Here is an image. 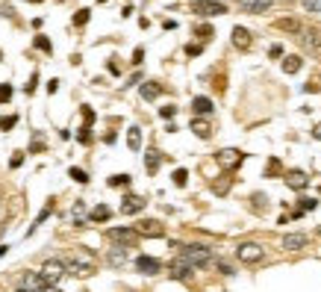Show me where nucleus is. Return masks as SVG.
<instances>
[{
  "instance_id": "nucleus-1",
  "label": "nucleus",
  "mask_w": 321,
  "mask_h": 292,
  "mask_svg": "<svg viewBox=\"0 0 321 292\" xmlns=\"http://www.w3.org/2000/svg\"><path fill=\"white\" fill-rule=\"evenodd\" d=\"M180 257L186 260L192 269H203V266H209L212 260H215V254H212V248L209 245H183V251H180Z\"/></svg>"
},
{
  "instance_id": "nucleus-2",
  "label": "nucleus",
  "mask_w": 321,
  "mask_h": 292,
  "mask_svg": "<svg viewBox=\"0 0 321 292\" xmlns=\"http://www.w3.org/2000/svg\"><path fill=\"white\" fill-rule=\"evenodd\" d=\"M65 266H68V272L77 275V278H89V275H95V260L89 257L86 251H74V257L68 260Z\"/></svg>"
},
{
  "instance_id": "nucleus-3",
  "label": "nucleus",
  "mask_w": 321,
  "mask_h": 292,
  "mask_svg": "<svg viewBox=\"0 0 321 292\" xmlns=\"http://www.w3.org/2000/svg\"><path fill=\"white\" fill-rule=\"evenodd\" d=\"M192 9L197 18H215V15H224L227 6L221 3V0H192Z\"/></svg>"
},
{
  "instance_id": "nucleus-4",
  "label": "nucleus",
  "mask_w": 321,
  "mask_h": 292,
  "mask_svg": "<svg viewBox=\"0 0 321 292\" xmlns=\"http://www.w3.org/2000/svg\"><path fill=\"white\" fill-rule=\"evenodd\" d=\"M262 257H265V248H262L259 242H242V245L236 248V260L245 263V266H254V263H259Z\"/></svg>"
},
{
  "instance_id": "nucleus-5",
  "label": "nucleus",
  "mask_w": 321,
  "mask_h": 292,
  "mask_svg": "<svg viewBox=\"0 0 321 292\" xmlns=\"http://www.w3.org/2000/svg\"><path fill=\"white\" fill-rule=\"evenodd\" d=\"M106 236H109V242H115L118 248H133V245H136V239H139L136 227H109V230H106Z\"/></svg>"
},
{
  "instance_id": "nucleus-6",
  "label": "nucleus",
  "mask_w": 321,
  "mask_h": 292,
  "mask_svg": "<svg viewBox=\"0 0 321 292\" xmlns=\"http://www.w3.org/2000/svg\"><path fill=\"white\" fill-rule=\"evenodd\" d=\"M65 272H68V266H65L62 260H47V263L41 266V278L47 281V287H56V284L62 281Z\"/></svg>"
},
{
  "instance_id": "nucleus-7",
  "label": "nucleus",
  "mask_w": 321,
  "mask_h": 292,
  "mask_svg": "<svg viewBox=\"0 0 321 292\" xmlns=\"http://www.w3.org/2000/svg\"><path fill=\"white\" fill-rule=\"evenodd\" d=\"M215 162H218L224 171H233V168H239V165L245 162V154H242L239 148H224V151L215 154Z\"/></svg>"
},
{
  "instance_id": "nucleus-8",
  "label": "nucleus",
  "mask_w": 321,
  "mask_h": 292,
  "mask_svg": "<svg viewBox=\"0 0 321 292\" xmlns=\"http://www.w3.org/2000/svg\"><path fill=\"white\" fill-rule=\"evenodd\" d=\"M298 38H301V44H304L307 53H319L321 50V30L319 27H304V32Z\"/></svg>"
},
{
  "instance_id": "nucleus-9",
  "label": "nucleus",
  "mask_w": 321,
  "mask_h": 292,
  "mask_svg": "<svg viewBox=\"0 0 321 292\" xmlns=\"http://www.w3.org/2000/svg\"><path fill=\"white\" fill-rule=\"evenodd\" d=\"M136 233H139V236H148V239H160V236H165V227H162V222H157V219H142V222L136 225Z\"/></svg>"
},
{
  "instance_id": "nucleus-10",
  "label": "nucleus",
  "mask_w": 321,
  "mask_h": 292,
  "mask_svg": "<svg viewBox=\"0 0 321 292\" xmlns=\"http://www.w3.org/2000/svg\"><path fill=\"white\" fill-rule=\"evenodd\" d=\"M283 180H286V186L295 189V192H304V189L310 186V174H307V171H301V168L286 171V174H283Z\"/></svg>"
},
{
  "instance_id": "nucleus-11",
  "label": "nucleus",
  "mask_w": 321,
  "mask_h": 292,
  "mask_svg": "<svg viewBox=\"0 0 321 292\" xmlns=\"http://www.w3.org/2000/svg\"><path fill=\"white\" fill-rule=\"evenodd\" d=\"M168 275L174 278V281H192V275H194V269L186 263L183 257H177V260H171V266H168Z\"/></svg>"
},
{
  "instance_id": "nucleus-12",
  "label": "nucleus",
  "mask_w": 321,
  "mask_h": 292,
  "mask_svg": "<svg viewBox=\"0 0 321 292\" xmlns=\"http://www.w3.org/2000/svg\"><path fill=\"white\" fill-rule=\"evenodd\" d=\"M145 198L142 195H124V201H121V216H136V213H142L145 210Z\"/></svg>"
},
{
  "instance_id": "nucleus-13",
  "label": "nucleus",
  "mask_w": 321,
  "mask_h": 292,
  "mask_svg": "<svg viewBox=\"0 0 321 292\" xmlns=\"http://www.w3.org/2000/svg\"><path fill=\"white\" fill-rule=\"evenodd\" d=\"M136 269H139L142 275H148V278H151V275H160V272H162V263L157 257L142 254V257H136Z\"/></svg>"
},
{
  "instance_id": "nucleus-14",
  "label": "nucleus",
  "mask_w": 321,
  "mask_h": 292,
  "mask_svg": "<svg viewBox=\"0 0 321 292\" xmlns=\"http://www.w3.org/2000/svg\"><path fill=\"white\" fill-rule=\"evenodd\" d=\"M47 287V281L41 278V272H27L24 278H21V290H30V292H44Z\"/></svg>"
},
{
  "instance_id": "nucleus-15",
  "label": "nucleus",
  "mask_w": 321,
  "mask_h": 292,
  "mask_svg": "<svg viewBox=\"0 0 321 292\" xmlns=\"http://www.w3.org/2000/svg\"><path fill=\"white\" fill-rule=\"evenodd\" d=\"M271 3L274 0H239V9L242 12H251V15H262V12L271 9Z\"/></svg>"
},
{
  "instance_id": "nucleus-16",
  "label": "nucleus",
  "mask_w": 321,
  "mask_h": 292,
  "mask_svg": "<svg viewBox=\"0 0 321 292\" xmlns=\"http://www.w3.org/2000/svg\"><path fill=\"white\" fill-rule=\"evenodd\" d=\"M251 44H254L251 30H245V27H233V47H236V50H248Z\"/></svg>"
},
{
  "instance_id": "nucleus-17",
  "label": "nucleus",
  "mask_w": 321,
  "mask_h": 292,
  "mask_svg": "<svg viewBox=\"0 0 321 292\" xmlns=\"http://www.w3.org/2000/svg\"><path fill=\"white\" fill-rule=\"evenodd\" d=\"M283 248H286V251H301V248H307V236H304V233H286V236H283Z\"/></svg>"
},
{
  "instance_id": "nucleus-18",
  "label": "nucleus",
  "mask_w": 321,
  "mask_h": 292,
  "mask_svg": "<svg viewBox=\"0 0 321 292\" xmlns=\"http://www.w3.org/2000/svg\"><path fill=\"white\" fill-rule=\"evenodd\" d=\"M189 130H192L197 139H212V127H209V121H203V118H192V124H189Z\"/></svg>"
},
{
  "instance_id": "nucleus-19",
  "label": "nucleus",
  "mask_w": 321,
  "mask_h": 292,
  "mask_svg": "<svg viewBox=\"0 0 321 292\" xmlns=\"http://www.w3.org/2000/svg\"><path fill=\"white\" fill-rule=\"evenodd\" d=\"M215 106H212V100L209 97H203V95H197V97H192V112L194 115H209Z\"/></svg>"
},
{
  "instance_id": "nucleus-20",
  "label": "nucleus",
  "mask_w": 321,
  "mask_h": 292,
  "mask_svg": "<svg viewBox=\"0 0 321 292\" xmlns=\"http://www.w3.org/2000/svg\"><path fill=\"white\" fill-rule=\"evenodd\" d=\"M106 263L112 266V269H121L124 263H127V248H109V254H106Z\"/></svg>"
},
{
  "instance_id": "nucleus-21",
  "label": "nucleus",
  "mask_w": 321,
  "mask_h": 292,
  "mask_svg": "<svg viewBox=\"0 0 321 292\" xmlns=\"http://www.w3.org/2000/svg\"><path fill=\"white\" fill-rule=\"evenodd\" d=\"M274 27H277V30H283V32H298V35L304 32V27H301V21H298V18H277V21H274Z\"/></svg>"
},
{
  "instance_id": "nucleus-22",
  "label": "nucleus",
  "mask_w": 321,
  "mask_h": 292,
  "mask_svg": "<svg viewBox=\"0 0 321 292\" xmlns=\"http://www.w3.org/2000/svg\"><path fill=\"white\" fill-rule=\"evenodd\" d=\"M71 219H74V225L77 227L89 225V219H86V204H83V201H74V207H71Z\"/></svg>"
},
{
  "instance_id": "nucleus-23",
  "label": "nucleus",
  "mask_w": 321,
  "mask_h": 292,
  "mask_svg": "<svg viewBox=\"0 0 321 292\" xmlns=\"http://www.w3.org/2000/svg\"><path fill=\"white\" fill-rule=\"evenodd\" d=\"M160 162H162L160 151H148V154H145V168H148V174H157V171H160Z\"/></svg>"
},
{
  "instance_id": "nucleus-24",
  "label": "nucleus",
  "mask_w": 321,
  "mask_h": 292,
  "mask_svg": "<svg viewBox=\"0 0 321 292\" xmlns=\"http://www.w3.org/2000/svg\"><path fill=\"white\" fill-rule=\"evenodd\" d=\"M53 210H56V204H53V198H50V201L44 204V210L38 213V219H35V225H32L30 230H27V233H35V227H38V225H44V222H47V219L53 216Z\"/></svg>"
},
{
  "instance_id": "nucleus-25",
  "label": "nucleus",
  "mask_w": 321,
  "mask_h": 292,
  "mask_svg": "<svg viewBox=\"0 0 321 292\" xmlns=\"http://www.w3.org/2000/svg\"><path fill=\"white\" fill-rule=\"evenodd\" d=\"M109 219H112V210L106 204H97L95 210L89 213V222H109Z\"/></svg>"
},
{
  "instance_id": "nucleus-26",
  "label": "nucleus",
  "mask_w": 321,
  "mask_h": 292,
  "mask_svg": "<svg viewBox=\"0 0 321 292\" xmlns=\"http://www.w3.org/2000/svg\"><path fill=\"white\" fill-rule=\"evenodd\" d=\"M139 92H142L145 100H157V97L162 95V86H160V83H142V89H139Z\"/></svg>"
},
{
  "instance_id": "nucleus-27",
  "label": "nucleus",
  "mask_w": 321,
  "mask_h": 292,
  "mask_svg": "<svg viewBox=\"0 0 321 292\" xmlns=\"http://www.w3.org/2000/svg\"><path fill=\"white\" fill-rule=\"evenodd\" d=\"M127 148L130 151H142V127L127 130Z\"/></svg>"
},
{
  "instance_id": "nucleus-28",
  "label": "nucleus",
  "mask_w": 321,
  "mask_h": 292,
  "mask_svg": "<svg viewBox=\"0 0 321 292\" xmlns=\"http://www.w3.org/2000/svg\"><path fill=\"white\" fill-rule=\"evenodd\" d=\"M301 68H304V59H301V56H286V59H283V71H286V74H298Z\"/></svg>"
},
{
  "instance_id": "nucleus-29",
  "label": "nucleus",
  "mask_w": 321,
  "mask_h": 292,
  "mask_svg": "<svg viewBox=\"0 0 321 292\" xmlns=\"http://www.w3.org/2000/svg\"><path fill=\"white\" fill-rule=\"evenodd\" d=\"M265 207H268V198H265V195H251V210H254V213H265Z\"/></svg>"
},
{
  "instance_id": "nucleus-30",
  "label": "nucleus",
  "mask_w": 321,
  "mask_h": 292,
  "mask_svg": "<svg viewBox=\"0 0 321 292\" xmlns=\"http://www.w3.org/2000/svg\"><path fill=\"white\" fill-rule=\"evenodd\" d=\"M32 44H35L38 50H44V53H53V44H50V38H47V35H35V38H32Z\"/></svg>"
},
{
  "instance_id": "nucleus-31",
  "label": "nucleus",
  "mask_w": 321,
  "mask_h": 292,
  "mask_svg": "<svg viewBox=\"0 0 321 292\" xmlns=\"http://www.w3.org/2000/svg\"><path fill=\"white\" fill-rule=\"evenodd\" d=\"M68 177H71V180H77V183H83V186L89 183V174H86L83 168H74V165L68 168Z\"/></svg>"
},
{
  "instance_id": "nucleus-32",
  "label": "nucleus",
  "mask_w": 321,
  "mask_h": 292,
  "mask_svg": "<svg viewBox=\"0 0 321 292\" xmlns=\"http://www.w3.org/2000/svg\"><path fill=\"white\" fill-rule=\"evenodd\" d=\"M316 207H319L316 198H307V195H304V198L298 201V210H301V213H310V210H316Z\"/></svg>"
},
{
  "instance_id": "nucleus-33",
  "label": "nucleus",
  "mask_w": 321,
  "mask_h": 292,
  "mask_svg": "<svg viewBox=\"0 0 321 292\" xmlns=\"http://www.w3.org/2000/svg\"><path fill=\"white\" fill-rule=\"evenodd\" d=\"M109 186L118 189V186H130V174H112L109 177Z\"/></svg>"
},
{
  "instance_id": "nucleus-34",
  "label": "nucleus",
  "mask_w": 321,
  "mask_h": 292,
  "mask_svg": "<svg viewBox=\"0 0 321 292\" xmlns=\"http://www.w3.org/2000/svg\"><path fill=\"white\" fill-rule=\"evenodd\" d=\"M203 53V41H189L186 44V56H200Z\"/></svg>"
},
{
  "instance_id": "nucleus-35",
  "label": "nucleus",
  "mask_w": 321,
  "mask_h": 292,
  "mask_svg": "<svg viewBox=\"0 0 321 292\" xmlns=\"http://www.w3.org/2000/svg\"><path fill=\"white\" fill-rule=\"evenodd\" d=\"M197 35H200V41H209V38H212V35H215V30H212V27H209V24H200V27H197Z\"/></svg>"
},
{
  "instance_id": "nucleus-36",
  "label": "nucleus",
  "mask_w": 321,
  "mask_h": 292,
  "mask_svg": "<svg viewBox=\"0 0 321 292\" xmlns=\"http://www.w3.org/2000/svg\"><path fill=\"white\" fill-rule=\"evenodd\" d=\"M18 124V115H0V130H12Z\"/></svg>"
},
{
  "instance_id": "nucleus-37",
  "label": "nucleus",
  "mask_w": 321,
  "mask_h": 292,
  "mask_svg": "<svg viewBox=\"0 0 321 292\" xmlns=\"http://www.w3.org/2000/svg\"><path fill=\"white\" fill-rule=\"evenodd\" d=\"M86 24H89V9H80L74 15V27H86Z\"/></svg>"
},
{
  "instance_id": "nucleus-38",
  "label": "nucleus",
  "mask_w": 321,
  "mask_h": 292,
  "mask_svg": "<svg viewBox=\"0 0 321 292\" xmlns=\"http://www.w3.org/2000/svg\"><path fill=\"white\" fill-rule=\"evenodd\" d=\"M186 180H189V171L186 168H177L174 171V186H186Z\"/></svg>"
},
{
  "instance_id": "nucleus-39",
  "label": "nucleus",
  "mask_w": 321,
  "mask_h": 292,
  "mask_svg": "<svg viewBox=\"0 0 321 292\" xmlns=\"http://www.w3.org/2000/svg\"><path fill=\"white\" fill-rule=\"evenodd\" d=\"M304 12H321V0H301Z\"/></svg>"
},
{
  "instance_id": "nucleus-40",
  "label": "nucleus",
  "mask_w": 321,
  "mask_h": 292,
  "mask_svg": "<svg viewBox=\"0 0 321 292\" xmlns=\"http://www.w3.org/2000/svg\"><path fill=\"white\" fill-rule=\"evenodd\" d=\"M95 124V112H92V106H83V127H92Z\"/></svg>"
},
{
  "instance_id": "nucleus-41",
  "label": "nucleus",
  "mask_w": 321,
  "mask_h": 292,
  "mask_svg": "<svg viewBox=\"0 0 321 292\" xmlns=\"http://www.w3.org/2000/svg\"><path fill=\"white\" fill-rule=\"evenodd\" d=\"M215 266H218V272H221V275H227V278H230V275H236V272H233V266H230V263H224V260H215Z\"/></svg>"
},
{
  "instance_id": "nucleus-42",
  "label": "nucleus",
  "mask_w": 321,
  "mask_h": 292,
  "mask_svg": "<svg viewBox=\"0 0 321 292\" xmlns=\"http://www.w3.org/2000/svg\"><path fill=\"white\" fill-rule=\"evenodd\" d=\"M9 97H12V86L9 83H0V103H6Z\"/></svg>"
},
{
  "instance_id": "nucleus-43",
  "label": "nucleus",
  "mask_w": 321,
  "mask_h": 292,
  "mask_svg": "<svg viewBox=\"0 0 321 292\" xmlns=\"http://www.w3.org/2000/svg\"><path fill=\"white\" fill-rule=\"evenodd\" d=\"M160 115L165 118V121H171V118L177 115V106H162V109H160Z\"/></svg>"
},
{
  "instance_id": "nucleus-44",
  "label": "nucleus",
  "mask_w": 321,
  "mask_h": 292,
  "mask_svg": "<svg viewBox=\"0 0 321 292\" xmlns=\"http://www.w3.org/2000/svg\"><path fill=\"white\" fill-rule=\"evenodd\" d=\"M77 139H80L83 145H89V142H92V127H80V136H77Z\"/></svg>"
},
{
  "instance_id": "nucleus-45",
  "label": "nucleus",
  "mask_w": 321,
  "mask_h": 292,
  "mask_svg": "<svg viewBox=\"0 0 321 292\" xmlns=\"http://www.w3.org/2000/svg\"><path fill=\"white\" fill-rule=\"evenodd\" d=\"M268 56H271V59H280V56H283V44H271V47H268Z\"/></svg>"
},
{
  "instance_id": "nucleus-46",
  "label": "nucleus",
  "mask_w": 321,
  "mask_h": 292,
  "mask_svg": "<svg viewBox=\"0 0 321 292\" xmlns=\"http://www.w3.org/2000/svg\"><path fill=\"white\" fill-rule=\"evenodd\" d=\"M230 189V180H221V183H212V192L215 195H224Z\"/></svg>"
},
{
  "instance_id": "nucleus-47",
  "label": "nucleus",
  "mask_w": 321,
  "mask_h": 292,
  "mask_svg": "<svg viewBox=\"0 0 321 292\" xmlns=\"http://www.w3.org/2000/svg\"><path fill=\"white\" fill-rule=\"evenodd\" d=\"M142 59H145V47H136L133 50V65H142Z\"/></svg>"
},
{
  "instance_id": "nucleus-48",
  "label": "nucleus",
  "mask_w": 321,
  "mask_h": 292,
  "mask_svg": "<svg viewBox=\"0 0 321 292\" xmlns=\"http://www.w3.org/2000/svg\"><path fill=\"white\" fill-rule=\"evenodd\" d=\"M35 83H38V74H32V77H30V83L24 86V92H27V95H32V92H35Z\"/></svg>"
},
{
  "instance_id": "nucleus-49",
  "label": "nucleus",
  "mask_w": 321,
  "mask_h": 292,
  "mask_svg": "<svg viewBox=\"0 0 321 292\" xmlns=\"http://www.w3.org/2000/svg\"><path fill=\"white\" fill-rule=\"evenodd\" d=\"M21 162H24V154H15V157H12V160H9V165H12V168H18V165H21Z\"/></svg>"
},
{
  "instance_id": "nucleus-50",
  "label": "nucleus",
  "mask_w": 321,
  "mask_h": 292,
  "mask_svg": "<svg viewBox=\"0 0 321 292\" xmlns=\"http://www.w3.org/2000/svg\"><path fill=\"white\" fill-rule=\"evenodd\" d=\"M56 89H59V80H50L47 83V95H56Z\"/></svg>"
},
{
  "instance_id": "nucleus-51",
  "label": "nucleus",
  "mask_w": 321,
  "mask_h": 292,
  "mask_svg": "<svg viewBox=\"0 0 321 292\" xmlns=\"http://www.w3.org/2000/svg\"><path fill=\"white\" fill-rule=\"evenodd\" d=\"M41 151H44V145L35 139V142H32V148H30V154H41Z\"/></svg>"
},
{
  "instance_id": "nucleus-52",
  "label": "nucleus",
  "mask_w": 321,
  "mask_h": 292,
  "mask_svg": "<svg viewBox=\"0 0 321 292\" xmlns=\"http://www.w3.org/2000/svg\"><path fill=\"white\" fill-rule=\"evenodd\" d=\"M109 74H121V68H118V62H115V59H109Z\"/></svg>"
},
{
  "instance_id": "nucleus-53",
  "label": "nucleus",
  "mask_w": 321,
  "mask_h": 292,
  "mask_svg": "<svg viewBox=\"0 0 321 292\" xmlns=\"http://www.w3.org/2000/svg\"><path fill=\"white\" fill-rule=\"evenodd\" d=\"M268 171H271V174H274V171H280V160H271V162H268Z\"/></svg>"
},
{
  "instance_id": "nucleus-54",
  "label": "nucleus",
  "mask_w": 321,
  "mask_h": 292,
  "mask_svg": "<svg viewBox=\"0 0 321 292\" xmlns=\"http://www.w3.org/2000/svg\"><path fill=\"white\" fill-rule=\"evenodd\" d=\"M313 139H316V142H321V121L313 127Z\"/></svg>"
},
{
  "instance_id": "nucleus-55",
  "label": "nucleus",
  "mask_w": 321,
  "mask_h": 292,
  "mask_svg": "<svg viewBox=\"0 0 321 292\" xmlns=\"http://www.w3.org/2000/svg\"><path fill=\"white\" fill-rule=\"evenodd\" d=\"M162 27H165V30H177V21H168V18H165V21H162Z\"/></svg>"
},
{
  "instance_id": "nucleus-56",
  "label": "nucleus",
  "mask_w": 321,
  "mask_h": 292,
  "mask_svg": "<svg viewBox=\"0 0 321 292\" xmlns=\"http://www.w3.org/2000/svg\"><path fill=\"white\" fill-rule=\"evenodd\" d=\"M304 92H319V83H316V80H313V83H307V86H304Z\"/></svg>"
},
{
  "instance_id": "nucleus-57",
  "label": "nucleus",
  "mask_w": 321,
  "mask_h": 292,
  "mask_svg": "<svg viewBox=\"0 0 321 292\" xmlns=\"http://www.w3.org/2000/svg\"><path fill=\"white\" fill-rule=\"evenodd\" d=\"M6 251H9V248H6V245H0V257H6Z\"/></svg>"
},
{
  "instance_id": "nucleus-58",
  "label": "nucleus",
  "mask_w": 321,
  "mask_h": 292,
  "mask_svg": "<svg viewBox=\"0 0 321 292\" xmlns=\"http://www.w3.org/2000/svg\"><path fill=\"white\" fill-rule=\"evenodd\" d=\"M44 292H59L56 287H44Z\"/></svg>"
},
{
  "instance_id": "nucleus-59",
  "label": "nucleus",
  "mask_w": 321,
  "mask_h": 292,
  "mask_svg": "<svg viewBox=\"0 0 321 292\" xmlns=\"http://www.w3.org/2000/svg\"><path fill=\"white\" fill-rule=\"evenodd\" d=\"M27 3H41V0H27Z\"/></svg>"
},
{
  "instance_id": "nucleus-60",
  "label": "nucleus",
  "mask_w": 321,
  "mask_h": 292,
  "mask_svg": "<svg viewBox=\"0 0 321 292\" xmlns=\"http://www.w3.org/2000/svg\"><path fill=\"white\" fill-rule=\"evenodd\" d=\"M15 292H30V290H15Z\"/></svg>"
},
{
  "instance_id": "nucleus-61",
  "label": "nucleus",
  "mask_w": 321,
  "mask_h": 292,
  "mask_svg": "<svg viewBox=\"0 0 321 292\" xmlns=\"http://www.w3.org/2000/svg\"><path fill=\"white\" fill-rule=\"evenodd\" d=\"M0 59H3V53H0Z\"/></svg>"
},
{
  "instance_id": "nucleus-62",
  "label": "nucleus",
  "mask_w": 321,
  "mask_h": 292,
  "mask_svg": "<svg viewBox=\"0 0 321 292\" xmlns=\"http://www.w3.org/2000/svg\"><path fill=\"white\" fill-rule=\"evenodd\" d=\"M319 233H321V227H319Z\"/></svg>"
},
{
  "instance_id": "nucleus-63",
  "label": "nucleus",
  "mask_w": 321,
  "mask_h": 292,
  "mask_svg": "<svg viewBox=\"0 0 321 292\" xmlns=\"http://www.w3.org/2000/svg\"><path fill=\"white\" fill-rule=\"evenodd\" d=\"M221 3H224V0H221Z\"/></svg>"
}]
</instances>
